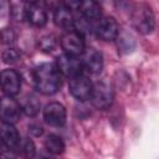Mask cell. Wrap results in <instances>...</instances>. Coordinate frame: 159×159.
I'll use <instances>...</instances> for the list:
<instances>
[{
    "label": "cell",
    "instance_id": "cell-1",
    "mask_svg": "<svg viewBox=\"0 0 159 159\" xmlns=\"http://www.w3.org/2000/svg\"><path fill=\"white\" fill-rule=\"evenodd\" d=\"M36 88L43 94L56 93L61 87V73L53 63H41L32 72Z\"/></svg>",
    "mask_w": 159,
    "mask_h": 159
},
{
    "label": "cell",
    "instance_id": "cell-2",
    "mask_svg": "<svg viewBox=\"0 0 159 159\" xmlns=\"http://www.w3.org/2000/svg\"><path fill=\"white\" fill-rule=\"evenodd\" d=\"M132 22L135 30H138L140 34H150L154 30L155 20L152 10L147 6H142L137 9L132 15Z\"/></svg>",
    "mask_w": 159,
    "mask_h": 159
},
{
    "label": "cell",
    "instance_id": "cell-3",
    "mask_svg": "<svg viewBox=\"0 0 159 159\" xmlns=\"http://www.w3.org/2000/svg\"><path fill=\"white\" fill-rule=\"evenodd\" d=\"M89 99L96 108L106 109L112 104V101H113L112 88L104 82H97L96 84L92 86Z\"/></svg>",
    "mask_w": 159,
    "mask_h": 159
},
{
    "label": "cell",
    "instance_id": "cell-4",
    "mask_svg": "<svg viewBox=\"0 0 159 159\" xmlns=\"http://www.w3.org/2000/svg\"><path fill=\"white\" fill-rule=\"evenodd\" d=\"M61 46L66 55L77 57L78 55H82L84 51V40L81 34H78L76 30L66 32L61 39Z\"/></svg>",
    "mask_w": 159,
    "mask_h": 159
},
{
    "label": "cell",
    "instance_id": "cell-5",
    "mask_svg": "<svg viewBox=\"0 0 159 159\" xmlns=\"http://www.w3.org/2000/svg\"><path fill=\"white\" fill-rule=\"evenodd\" d=\"M82 62L75 57V56H70V55H61L57 57V68L60 71V73H63L65 76L73 78L76 76L82 75Z\"/></svg>",
    "mask_w": 159,
    "mask_h": 159
},
{
    "label": "cell",
    "instance_id": "cell-6",
    "mask_svg": "<svg viewBox=\"0 0 159 159\" xmlns=\"http://www.w3.org/2000/svg\"><path fill=\"white\" fill-rule=\"evenodd\" d=\"M92 86L93 84L89 82V80L82 75L71 78L70 84H68L71 94L78 101L89 99L91 92H92Z\"/></svg>",
    "mask_w": 159,
    "mask_h": 159
},
{
    "label": "cell",
    "instance_id": "cell-7",
    "mask_svg": "<svg viewBox=\"0 0 159 159\" xmlns=\"http://www.w3.org/2000/svg\"><path fill=\"white\" fill-rule=\"evenodd\" d=\"M20 104L11 97H4L0 101V118L4 123L14 124L20 118Z\"/></svg>",
    "mask_w": 159,
    "mask_h": 159
},
{
    "label": "cell",
    "instance_id": "cell-8",
    "mask_svg": "<svg viewBox=\"0 0 159 159\" xmlns=\"http://www.w3.org/2000/svg\"><path fill=\"white\" fill-rule=\"evenodd\" d=\"M43 119L52 127H61L66 122V109L58 102L48 103L43 109Z\"/></svg>",
    "mask_w": 159,
    "mask_h": 159
},
{
    "label": "cell",
    "instance_id": "cell-9",
    "mask_svg": "<svg viewBox=\"0 0 159 159\" xmlns=\"http://www.w3.org/2000/svg\"><path fill=\"white\" fill-rule=\"evenodd\" d=\"M0 86L7 97L17 94L21 87L19 73L14 70H4L0 73Z\"/></svg>",
    "mask_w": 159,
    "mask_h": 159
},
{
    "label": "cell",
    "instance_id": "cell-10",
    "mask_svg": "<svg viewBox=\"0 0 159 159\" xmlns=\"http://www.w3.org/2000/svg\"><path fill=\"white\" fill-rule=\"evenodd\" d=\"M25 19L34 26H43L47 22V14L42 4L31 2L25 7Z\"/></svg>",
    "mask_w": 159,
    "mask_h": 159
},
{
    "label": "cell",
    "instance_id": "cell-11",
    "mask_svg": "<svg viewBox=\"0 0 159 159\" xmlns=\"http://www.w3.org/2000/svg\"><path fill=\"white\" fill-rule=\"evenodd\" d=\"M96 31H97V35L102 40L112 41L118 36L119 27H118V24H117L116 19L108 16V17H103L98 22V25L96 27Z\"/></svg>",
    "mask_w": 159,
    "mask_h": 159
},
{
    "label": "cell",
    "instance_id": "cell-12",
    "mask_svg": "<svg viewBox=\"0 0 159 159\" xmlns=\"http://www.w3.org/2000/svg\"><path fill=\"white\" fill-rule=\"evenodd\" d=\"M81 62H82V66L86 67L92 73L101 72V70L103 67L102 53L99 51H97L96 48H92V47L83 51V60Z\"/></svg>",
    "mask_w": 159,
    "mask_h": 159
},
{
    "label": "cell",
    "instance_id": "cell-13",
    "mask_svg": "<svg viewBox=\"0 0 159 159\" xmlns=\"http://www.w3.org/2000/svg\"><path fill=\"white\" fill-rule=\"evenodd\" d=\"M53 20L56 22L57 26L60 27H63V29H70L75 24V19H73V15H72V11L70 7H67L65 5V2L62 4H58L56 7H55V11H53Z\"/></svg>",
    "mask_w": 159,
    "mask_h": 159
},
{
    "label": "cell",
    "instance_id": "cell-14",
    "mask_svg": "<svg viewBox=\"0 0 159 159\" xmlns=\"http://www.w3.org/2000/svg\"><path fill=\"white\" fill-rule=\"evenodd\" d=\"M0 140L9 149L17 148V145L20 143V137H19V133H17L16 128L14 127V124L4 123L0 127Z\"/></svg>",
    "mask_w": 159,
    "mask_h": 159
},
{
    "label": "cell",
    "instance_id": "cell-15",
    "mask_svg": "<svg viewBox=\"0 0 159 159\" xmlns=\"http://www.w3.org/2000/svg\"><path fill=\"white\" fill-rule=\"evenodd\" d=\"M78 10H80V12L82 15V19L86 20L87 22L96 21L101 16V7L94 1H83V2H80Z\"/></svg>",
    "mask_w": 159,
    "mask_h": 159
},
{
    "label": "cell",
    "instance_id": "cell-16",
    "mask_svg": "<svg viewBox=\"0 0 159 159\" xmlns=\"http://www.w3.org/2000/svg\"><path fill=\"white\" fill-rule=\"evenodd\" d=\"M45 148L51 154H61L65 150V143H63V140L58 135L50 134L45 139Z\"/></svg>",
    "mask_w": 159,
    "mask_h": 159
},
{
    "label": "cell",
    "instance_id": "cell-17",
    "mask_svg": "<svg viewBox=\"0 0 159 159\" xmlns=\"http://www.w3.org/2000/svg\"><path fill=\"white\" fill-rule=\"evenodd\" d=\"M20 108L24 111L25 114H27L30 117H34L40 111V102L35 96H26L22 99Z\"/></svg>",
    "mask_w": 159,
    "mask_h": 159
},
{
    "label": "cell",
    "instance_id": "cell-18",
    "mask_svg": "<svg viewBox=\"0 0 159 159\" xmlns=\"http://www.w3.org/2000/svg\"><path fill=\"white\" fill-rule=\"evenodd\" d=\"M17 148H19V154H20V157L24 158V159H32V158L35 157V154H36L35 144H34V142H32L31 139H29V138L22 139V140L19 143Z\"/></svg>",
    "mask_w": 159,
    "mask_h": 159
},
{
    "label": "cell",
    "instance_id": "cell-19",
    "mask_svg": "<svg viewBox=\"0 0 159 159\" xmlns=\"http://www.w3.org/2000/svg\"><path fill=\"white\" fill-rule=\"evenodd\" d=\"M56 37L52 36V35H47V36H43L41 37V40L39 41V46L40 48L43 51V52H51L55 47H56Z\"/></svg>",
    "mask_w": 159,
    "mask_h": 159
},
{
    "label": "cell",
    "instance_id": "cell-20",
    "mask_svg": "<svg viewBox=\"0 0 159 159\" xmlns=\"http://www.w3.org/2000/svg\"><path fill=\"white\" fill-rule=\"evenodd\" d=\"M19 58V52L15 48H7L2 52V60L6 63H12L16 62Z\"/></svg>",
    "mask_w": 159,
    "mask_h": 159
},
{
    "label": "cell",
    "instance_id": "cell-21",
    "mask_svg": "<svg viewBox=\"0 0 159 159\" xmlns=\"http://www.w3.org/2000/svg\"><path fill=\"white\" fill-rule=\"evenodd\" d=\"M0 40H1L4 43H10V42H12V41L15 40V32H14V30H12V29H9V27L2 29V30L0 31Z\"/></svg>",
    "mask_w": 159,
    "mask_h": 159
},
{
    "label": "cell",
    "instance_id": "cell-22",
    "mask_svg": "<svg viewBox=\"0 0 159 159\" xmlns=\"http://www.w3.org/2000/svg\"><path fill=\"white\" fill-rule=\"evenodd\" d=\"M29 129H30V133H32V134L36 135V137H39V135L42 134V128H41V125H39V124H31V125L29 127Z\"/></svg>",
    "mask_w": 159,
    "mask_h": 159
},
{
    "label": "cell",
    "instance_id": "cell-23",
    "mask_svg": "<svg viewBox=\"0 0 159 159\" xmlns=\"http://www.w3.org/2000/svg\"><path fill=\"white\" fill-rule=\"evenodd\" d=\"M1 159H15V155L11 153V149H10L9 152H6V153H2V155H1Z\"/></svg>",
    "mask_w": 159,
    "mask_h": 159
},
{
    "label": "cell",
    "instance_id": "cell-24",
    "mask_svg": "<svg viewBox=\"0 0 159 159\" xmlns=\"http://www.w3.org/2000/svg\"><path fill=\"white\" fill-rule=\"evenodd\" d=\"M37 159H55V158H52L51 155H47V154H41L37 157Z\"/></svg>",
    "mask_w": 159,
    "mask_h": 159
}]
</instances>
